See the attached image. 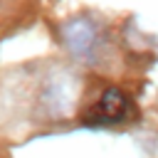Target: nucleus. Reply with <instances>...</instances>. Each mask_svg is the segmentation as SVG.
<instances>
[{
	"label": "nucleus",
	"instance_id": "obj_1",
	"mask_svg": "<svg viewBox=\"0 0 158 158\" xmlns=\"http://www.w3.org/2000/svg\"><path fill=\"white\" fill-rule=\"evenodd\" d=\"M131 111H133L131 99H128L118 86H109V89H104L101 96L86 109L84 123H86V126H94V128L116 126V123H123Z\"/></svg>",
	"mask_w": 158,
	"mask_h": 158
},
{
	"label": "nucleus",
	"instance_id": "obj_2",
	"mask_svg": "<svg viewBox=\"0 0 158 158\" xmlns=\"http://www.w3.org/2000/svg\"><path fill=\"white\" fill-rule=\"evenodd\" d=\"M62 40H64V47L79 57V59H94L101 49V30L94 20L89 17H74L69 22L62 25Z\"/></svg>",
	"mask_w": 158,
	"mask_h": 158
},
{
	"label": "nucleus",
	"instance_id": "obj_3",
	"mask_svg": "<svg viewBox=\"0 0 158 158\" xmlns=\"http://www.w3.org/2000/svg\"><path fill=\"white\" fill-rule=\"evenodd\" d=\"M77 96H79V79L69 72H57L49 77L47 81V89H44V109L49 116H67L74 104H77Z\"/></svg>",
	"mask_w": 158,
	"mask_h": 158
}]
</instances>
